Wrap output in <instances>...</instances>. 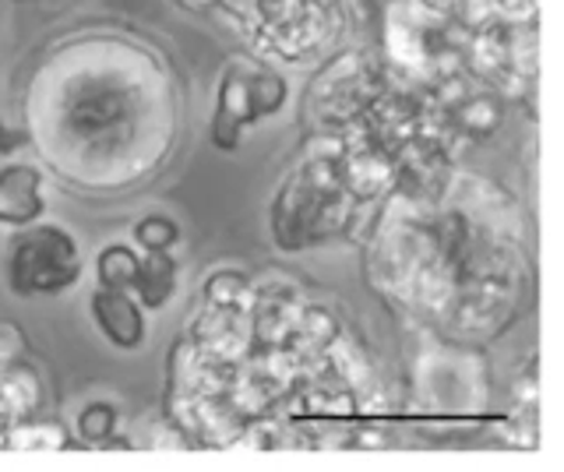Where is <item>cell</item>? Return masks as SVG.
Segmentation results:
<instances>
[{"label": "cell", "mask_w": 564, "mask_h": 472, "mask_svg": "<svg viewBox=\"0 0 564 472\" xmlns=\"http://www.w3.org/2000/svg\"><path fill=\"white\" fill-rule=\"evenodd\" d=\"M286 78L272 75V72H258V75H247V96H251V107L254 117H272L282 110L286 102Z\"/></svg>", "instance_id": "7"}, {"label": "cell", "mask_w": 564, "mask_h": 472, "mask_svg": "<svg viewBox=\"0 0 564 472\" xmlns=\"http://www.w3.org/2000/svg\"><path fill=\"white\" fill-rule=\"evenodd\" d=\"M247 293V278L240 272H216L205 283V300L212 307H234Z\"/></svg>", "instance_id": "9"}, {"label": "cell", "mask_w": 564, "mask_h": 472, "mask_svg": "<svg viewBox=\"0 0 564 472\" xmlns=\"http://www.w3.org/2000/svg\"><path fill=\"white\" fill-rule=\"evenodd\" d=\"M176 289V265L170 254H145L141 257V268L134 275V300H141V307L159 310Z\"/></svg>", "instance_id": "5"}, {"label": "cell", "mask_w": 564, "mask_h": 472, "mask_svg": "<svg viewBox=\"0 0 564 472\" xmlns=\"http://www.w3.org/2000/svg\"><path fill=\"white\" fill-rule=\"evenodd\" d=\"M93 321L102 339L117 349H138L145 342V314L131 289H96L93 293Z\"/></svg>", "instance_id": "2"}, {"label": "cell", "mask_w": 564, "mask_h": 472, "mask_svg": "<svg viewBox=\"0 0 564 472\" xmlns=\"http://www.w3.org/2000/svg\"><path fill=\"white\" fill-rule=\"evenodd\" d=\"M117 427V409L110 406H88L78 419V430L85 441H110Z\"/></svg>", "instance_id": "10"}, {"label": "cell", "mask_w": 564, "mask_h": 472, "mask_svg": "<svg viewBox=\"0 0 564 472\" xmlns=\"http://www.w3.org/2000/svg\"><path fill=\"white\" fill-rule=\"evenodd\" d=\"M176 240H181V230L166 216H149L134 226V243L145 254H170Z\"/></svg>", "instance_id": "8"}, {"label": "cell", "mask_w": 564, "mask_h": 472, "mask_svg": "<svg viewBox=\"0 0 564 472\" xmlns=\"http://www.w3.org/2000/svg\"><path fill=\"white\" fill-rule=\"evenodd\" d=\"M254 107L251 96H247V75H226L219 81V107L216 117H212V142L223 152H234L240 142V128L254 124Z\"/></svg>", "instance_id": "4"}, {"label": "cell", "mask_w": 564, "mask_h": 472, "mask_svg": "<svg viewBox=\"0 0 564 472\" xmlns=\"http://www.w3.org/2000/svg\"><path fill=\"white\" fill-rule=\"evenodd\" d=\"M43 216V180L32 166L0 169V222L29 226Z\"/></svg>", "instance_id": "3"}, {"label": "cell", "mask_w": 564, "mask_h": 472, "mask_svg": "<svg viewBox=\"0 0 564 472\" xmlns=\"http://www.w3.org/2000/svg\"><path fill=\"white\" fill-rule=\"evenodd\" d=\"M78 278V248L64 230H29L14 237L11 286L14 293H57Z\"/></svg>", "instance_id": "1"}, {"label": "cell", "mask_w": 564, "mask_h": 472, "mask_svg": "<svg viewBox=\"0 0 564 472\" xmlns=\"http://www.w3.org/2000/svg\"><path fill=\"white\" fill-rule=\"evenodd\" d=\"M138 268H141V257L128 243H113V248H106L96 261V275L102 289H131Z\"/></svg>", "instance_id": "6"}]
</instances>
